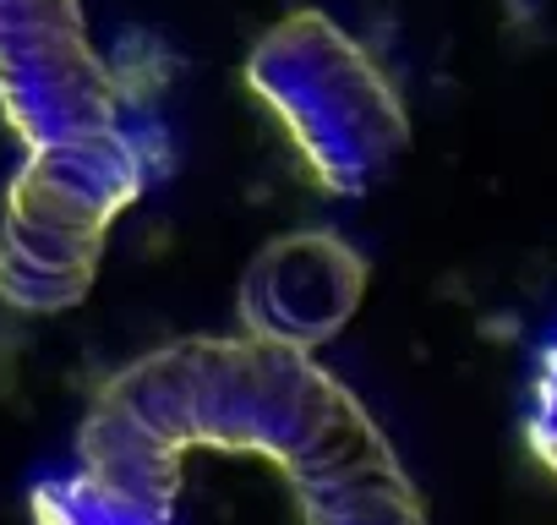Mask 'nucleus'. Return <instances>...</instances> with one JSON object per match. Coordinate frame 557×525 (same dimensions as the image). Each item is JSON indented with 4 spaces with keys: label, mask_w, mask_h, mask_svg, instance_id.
<instances>
[{
    "label": "nucleus",
    "mask_w": 557,
    "mask_h": 525,
    "mask_svg": "<svg viewBox=\"0 0 557 525\" xmlns=\"http://www.w3.org/2000/svg\"><path fill=\"white\" fill-rule=\"evenodd\" d=\"M530 438H535V454L557 471V340L546 345V362H541V383H535V416H530Z\"/></svg>",
    "instance_id": "f257e3e1"
}]
</instances>
